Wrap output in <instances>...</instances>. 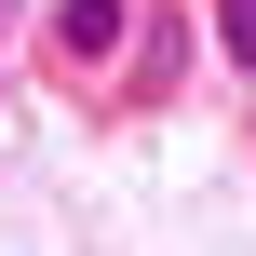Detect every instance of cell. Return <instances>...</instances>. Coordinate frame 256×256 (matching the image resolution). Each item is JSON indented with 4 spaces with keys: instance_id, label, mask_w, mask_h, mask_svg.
<instances>
[{
    "instance_id": "cell-1",
    "label": "cell",
    "mask_w": 256,
    "mask_h": 256,
    "mask_svg": "<svg viewBox=\"0 0 256 256\" xmlns=\"http://www.w3.org/2000/svg\"><path fill=\"white\" fill-rule=\"evenodd\" d=\"M54 40H68L81 68H108V54H122V0H68V14H54Z\"/></svg>"
},
{
    "instance_id": "cell-2",
    "label": "cell",
    "mask_w": 256,
    "mask_h": 256,
    "mask_svg": "<svg viewBox=\"0 0 256 256\" xmlns=\"http://www.w3.org/2000/svg\"><path fill=\"white\" fill-rule=\"evenodd\" d=\"M216 40H230V54L256 68V0H216Z\"/></svg>"
}]
</instances>
